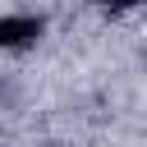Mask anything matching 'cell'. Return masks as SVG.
Returning a JSON list of instances; mask_svg holds the SVG:
<instances>
[{"instance_id":"6da1fadb","label":"cell","mask_w":147,"mask_h":147,"mask_svg":"<svg viewBox=\"0 0 147 147\" xmlns=\"http://www.w3.org/2000/svg\"><path fill=\"white\" fill-rule=\"evenodd\" d=\"M37 37H41V18H28V14H18V18H0V51L28 46V41H37Z\"/></svg>"},{"instance_id":"7a4b0ae2","label":"cell","mask_w":147,"mask_h":147,"mask_svg":"<svg viewBox=\"0 0 147 147\" xmlns=\"http://www.w3.org/2000/svg\"><path fill=\"white\" fill-rule=\"evenodd\" d=\"M101 5H133V0H101Z\"/></svg>"}]
</instances>
